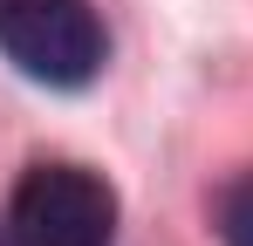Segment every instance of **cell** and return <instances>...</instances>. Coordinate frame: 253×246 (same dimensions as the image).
Instances as JSON below:
<instances>
[{"mask_svg": "<svg viewBox=\"0 0 253 246\" xmlns=\"http://www.w3.org/2000/svg\"><path fill=\"white\" fill-rule=\"evenodd\" d=\"M7 233H14V246H110L117 199L83 164H35L14 185Z\"/></svg>", "mask_w": 253, "mask_h": 246, "instance_id": "cell-2", "label": "cell"}, {"mask_svg": "<svg viewBox=\"0 0 253 246\" xmlns=\"http://www.w3.org/2000/svg\"><path fill=\"white\" fill-rule=\"evenodd\" d=\"M0 55L48 89H83L103 69V28L83 0H0Z\"/></svg>", "mask_w": 253, "mask_h": 246, "instance_id": "cell-1", "label": "cell"}, {"mask_svg": "<svg viewBox=\"0 0 253 246\" xmlns=\"http://www.w3.org/2000/svg\"><path fill=\"white\" fill-rule=\"evenodd\" d=\"M219 240L226 246H253V171L219 199Z\"/></svg>", "mask_w": 253, "mask_h": 246, "instance_id": "cell-3", "label": "cell"}]
</instances>
